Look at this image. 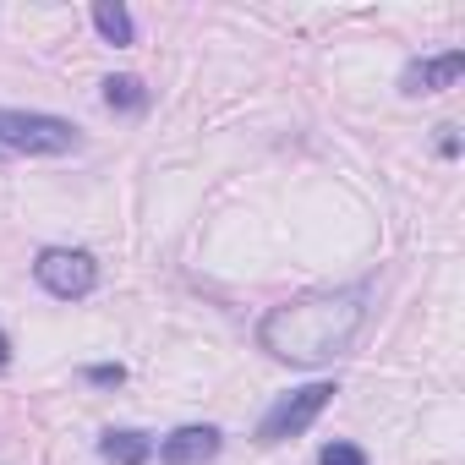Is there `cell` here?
Here are the masks:
<instances>
[{
    "instance_id": "6da1fadb",
    "label": "cell",
    "mask_w": 465,
    "mask_h": 465,
    "mask_svg": "<svg viewBox=\"0 0 465 465\" xmlns=\"http://www.w3.org/2000/svg\"><path fill=\"white\" fill-rule=\"evenodd\" d=\"M367 323V285L351 291H312L296 302H280L263 323H258V345L274 361L291 367H323L334 356L351 351V340Z\"/></svg>"
},
{
    "instance_id": "7a4b0ae2",
    "label": "cell",
    "mask_w": 465,
    "mask_h": 465,
    "mask_svg": "<svg viewBox=\"0 0 465 465\" xmlns=\"http://www.w3.org/2000/svg\"><path fill=\"white\" fill-rule=\"evenodd\" d=\"M83 148V132L61 115L45 110H0V153H28V159H50V153H72Z\"/></svg>"
},
{
    "instance_id": "3957f363",
    "label": "cell",
    "mask_w": 465,
    "mask_h": 465,
    "mask_svg": "<svg viewBox=\"0 0 465 465\" xmlns=\"http://www.w3.org/2000/svg\"><path fill=\"white\" fill-rule=\"evenodd\" d=\"M329 400H334V383H307V389H291V394H280L269 411H263V421H258V443H285V438H302L323 411H329Z\"/></svg>"
},
{
    "instance_id": "277c9868",
    "label": "cell",
    "mask_w": 465,
    "mask_h": 465,
    "mask_svg": "<svg viewBox=\"0 0 465 465\" xmlns=\"http://www.w3.org/2000/svg\"><path fill=\"white\" fill-rule=\"evenodd\" d=\"M34 274H39V285H45L50 296H61V302H83V296L99 291V263H94V252H83V247H45V252L34 258Z\"/></svg>"
},
{
    "instance_id": "5b68a950",
    "label": "cell",
    "mask_w": 465,
    "mask_h": 465,
    "mask_svg": "<svg viewBox=\"0 0 465 465\" xmlns=\"http://www.w3.org/2000/svg\"><path fill=\"white\" fill-rule=\"evenodd\" d=\"M460 72H465V50L421 55V61H411V66L400 72V94H405V99H421V94H443V88H454V83H460Z\"/></svg>"
},
{
    "instance_id": "8992f818",
    "label": "cell",
    "mask_w": 465,
    "mask_h": 465,
    "mask_svg": "<svg viewBox=\"0 0 465 465\" xmlns=\"http://www.w3.org/2000/svg\"><path fill=\"white\" fill-rule=\"evenodd\" d=\"M219 449H224V432L208 427V421H192V427H175L159 443V465H208Z\"/></svg>"
},
{
    "instance_id": "52a82bcc",
    "label": "cell",
    "mask_w": 465,
    "mask_h": 465,
    "mask_svg": "<svg viewBox=\"0 0 465 465\" xmlns=\"http://www.w3.org/2000/svg\"><path fill=\"white\" fill-rule=\"evenodd\" d=\"M99 454H104L110 465H148V460H153V438L137 432V427H110V432L99 438Z\"/></svg>"
},
{
    "instance_id": "ba28073f",
    "label": "cell",
    "mask_w": 465,
    "mask_h": 465,
    "mask_svg": "<svg viewBox=\"0 0 465 465\" xmlns=\"http://www.w3.org/2000/svg\"><path fill=\"white\" fill-rule=\"evenodd\" d=\"M94 28H99V39H104V45H115V50L137 45V23H132V12H126V6H94Z\"/></svg>"
},
{
    "instance_id": "9c48e42d",
    "label": "cell",
    "mask_w": 465,
    "mask_h": 465,
    "mask_svg": "<svg viewBox=\"0 0 465 465\" xmlns=\"http://www.w3.org/2000/svg\"><path fill=\"white\" fill-rule=\"evenodd\" d=\"M104 104H110L115 115H143V110H148L143 77H104Z\"/></svg>"
},
{
    "instance_id": "30bf717a",
    "label": "cell",
    "mask_w": 465,
    "mask_h": 465,
    "mask_svg": "<svg viewBox=\"0 0 465 465\" xmlns=\"http://www.w3.org/2000/svg\"><path fill=\"white\" fill-rule=\"evenodd\" d=\"M318 465H367V454H361L356 443H340V438H334V443L318 449Z\"/></svg>"
},
{
    "instance_id": "8fae6325",
    "label": "cell",
    "mask_w": 465,
    "mask_h": 465,
    "mask_svg": "<svg viewBox=\"0 0 465 465\" xmlns=\"http://www.w3.org/2000/svg\"><path fill=\"white\" fill-rule=\"evenodd\" d=\"M83 378L99 383V389H115V383H126V367H121V361H99V367H88Z\"/></svg>"
},
{
    "instance_id": "7c38bea8",
    "label": "cell",
    "mask_w": 465,
    "mask_h": 465,
    "mask_svg": "<svg viewBox=\"0 0 465 465\" xmlns=\"http://www.w3.org/2000/svg\"><path fill=\"white\" fill-rule=\"evenodd\" d=\"M438 132H443V137H438V153H443V159H454V153H460V137H454V126H438Z\"/></svg>"
},
{
    "instance_id": "4fadbf2b",
    "label": "cell",
    "mask_w": 465,
    "mask_h": 465,
    "mask_svg": "<svg viewBox=\"0 0 465 465\" xmlns=\"http://www.w3.org/2000/svg\"><path fill=\"white\" fill-rule=\"evenodd\" d=\"M12 367V340H6V329H0V372Z\"/></svg>"
}]
</instances>
